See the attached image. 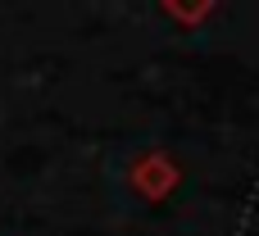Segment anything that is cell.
<instances>
[{
    "label": "cell",
    "instance_id": "cell-1",
    "mask_svg": "<svg viewBox=\"0 0 259 236\" xmlns=\"http://www.w3.org/2000/svg\"><path fill=\"white\" fill-rule=\"evenodd\" d=\"M127 182H132V191H137L141 200L159 205V200H168V196L178 191L182 168L173 164V155H168V150H146V155H137V159H132Z\"/></svg>",
    "mask_w": 259,
    "mask_h": 236
},
{
    "label": "cell",
    "instance_id": "cell-2",
    "mask_svg": "<svg viewBox=\"0 0 259 236\" xmlns=\"http://www.w3.org/2000/svg\"><path fill=\"white\" fill-rule=\"evenodd\" d=\"M159 9H164L168 18H178V23H205V18L214 14V5H209V0H205V5H178V0H164Z\"/></svg>",
    "mask_w": 259,
    "mask_h": 236
}]
</instances>
